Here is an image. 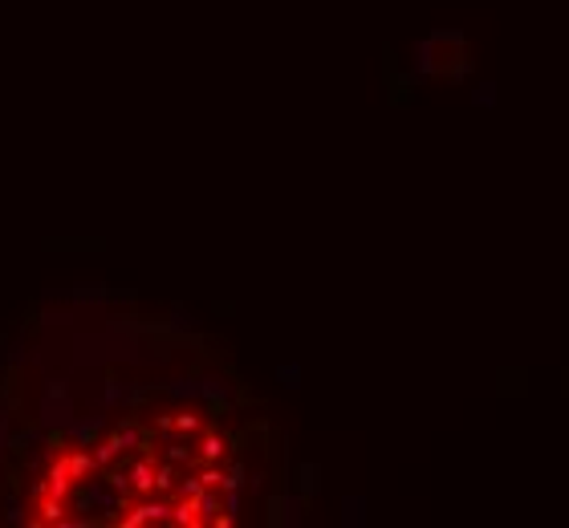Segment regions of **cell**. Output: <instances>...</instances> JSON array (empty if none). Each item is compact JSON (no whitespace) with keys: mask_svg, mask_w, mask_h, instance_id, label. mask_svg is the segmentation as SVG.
Returning <instances> with one entry per match:
<instances>
[{"mask_svg":"<svg viewBox=\"0 0 569 528\" xmlns=\"http://www.w3.org/2000/svg\"><path fill=\"white\" fill-rule=\"evenodd\" d=\"M468 106H472V110H480V114H488V110H496V106H500V86H496L492 78H484V82H476V86L468 89Z\"/></svg>","mask_w":569,"mask_h":528,"instance_id":"6da1fadb","label":"cell"},{"mask_svg":"<svg viewBox=\"0 0 569 528\" xmlns=\"http://www.w3.org/2000/svg\"><path fill=\"white\" fill-rule=\"evenodd\" d=\"M200 455H204V459H219V455H224V439H219V435H208L204 447H200Z\"/></svg>","mask_w":569,"mask_h":528,"instance_id":"7a4b0ae2","label":"cell"},{"mask_svg":"<svg viewBox=\"0 0 569 528\" xmlns=\"http://www.w3.org/2000/svg\"><path fill=\"white\" fill-rule=\"evenodd\" d=\"M346 512H350V516H346L350 525H358V520H362V504H358V500H350V504H346Z\"/></svg>","mask_w":569,"mask_h":528,"instance_id":"3957f363","label":"cell"},{"mask_svg":"<svg viewBox=\"0 0 569 528\" xmlns=\"http://www.w3.org/2000/svg\"><path fill=\"white\" fill-rule=\"evenodd\" d=\"M281 378H285L289 386H297V370H293V366H285V370H281Z\"/></svg>","mask_w":569,"mask_h":528,"instance_id":"277c9868","label":"cell"}]
</instances>
